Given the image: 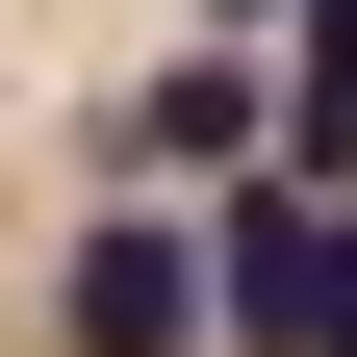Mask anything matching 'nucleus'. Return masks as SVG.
Wrapping results in <instances>:
<instances>
[{
	"mask_svg": "<svg viewBox=\"0 0 357 357\" xmlns=\"http://www.w3.org/2000/svg\"><path fill=\"white\" fill-rule=\"evenodd\" d=\"M204 357H357V204L332 178H230L204 204Z\"/></svg>",
	"mask_w": 357,
	"mask_h": 357,
	"instance_id": "1",
	"label": "nucleus"
},
{
	"mask_svg": "<svg viewBox=\"0 0 357 357\" xmlns=\"http://www.w3.org/2000/svg\"><path fill=\"white\" fill-rule=\"evenodd\" d=\"M52 332L77 357H204V204H102L52 255Z\"/></svg>",
	"mask_w": 357,
	"mask_h": 357,
	"instance_id": "2",
	"label": "nucleus"
},
{
	"mask_svg": "<svg viewBox=\"0 0 357 357\" xmlns=\"http://www.w3.org/2000/svg\"><path fill=\"white\" fill-rule=\"evenodd\" d=\"M281 178H357V0H281Z\"/></svg>",
	"mask_w": 357,
	"mask_h": 357,
	"instance_id": "3",
	"label": "nucleus"
},
{
	"mask_svg": "<svg viewBox=\"0 0 357 357\" xmlns=\"http://www.w3.org/2000/svg\"><path fill=\"white\" fill-rule=\"evenodd\" d=\"M153 153H178V178L255 153V52H178V77H153Z\"/></svg>",
	"mask_w": 357,
	"mask_h": 357,
	"instance_id": "4",
	"label": "nucleus"
},
{
	"mask_svg": "<svg viewBox=\"0 0 357 357\" xmlns=\"http://www.w3.org/2000/svg\"><path fill=\"white\" fill-rule=\"evenodd\" d=\"M204 26H281V0H204Z\"/></svg>",
	"mask_w": 357,
	"mask_h": 357,
	"instance_id": "5",
	"label": "nucleus"
}]
</instances>
